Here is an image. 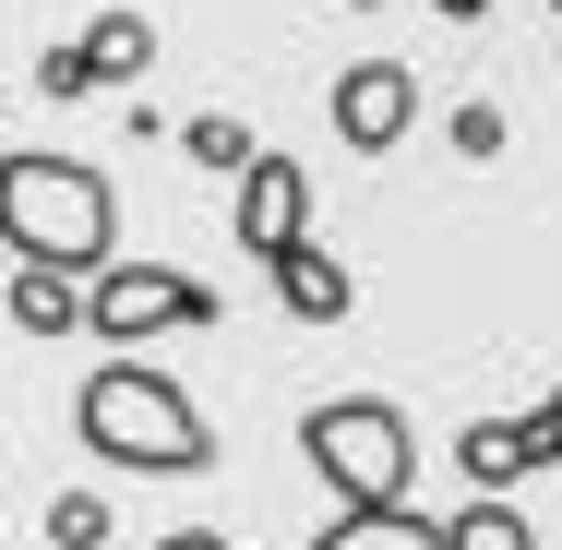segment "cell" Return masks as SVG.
<instances>
[{
	"label": "cell",
	"instance_id": "2e32d148",
	"mask_svg": "<svg viewBox=\"0 0 562 550\" xmlns=\"http://www.w3.org/2000/svg\"><path fill=\"white\" fill-rule=\"evenodd\" d=\"M431 12H443V24H479V12H491V0H431Z\"/></svg>",
	"mask_w": 562,
	"mask_h": 550
},
{
	"label": "cell",
	"instance_id": "e0dca14e",
	"mask_svg": "<svg viewBox=\"0 0 562 550\" xmlns=\"http://www.w3.org/2000/svg\"><path fill=\"white\" fill-rule=\"evenodd\" d=\"M539 431H551V467H562V395H551V407H539Z\"/></svg>",
	"mask_w": 562,
	"mask_h": 550
},
{
	"label": "cell",
	"instance_id": "8992f818",
	"mask_svg": "<svg viewBox=\"0 0 562 550\" xmlns=\"http://www.w3.org/2000/svg\"><path fill=\"white\" fill-rule=\"evenodd\" d=\"M407 120H419V72L407 60H347L336 72V144L383 156V144H407Z\"/></svg>",
	"mask_w": 562,
	"mask_h": 550
},
{
	"label": "cell",
	"instance_id": "8fae6325",
	"mask_svg": "<svg viewBox=\"0 0 562 550\" xmlns=\"http://www.w3.org/2000/svg\"><path fill=\"white\" fill-rule=\"evenodd\" d=\"M454 550H539V539H527V515H515V503H491V491H479V503L454 515Z\"/></svg>",
	"mask_w": 562,
	"mask_h": 550
},
{
	"label": "cell",
	"instance_id": "3957f363",
	"mask_svg": "<svg viewBox=\"0 0 562 550\" xmlns=\"http://www.w3.org/2000/svg\"><path fill=\"white\" fill-rule=\"evenodd\" d=\"M300 454H312V479H324L336 515H395L407 479H419V431H407L395 395H324L300 419Z\"/></svg>",
	"mask_w": 562,
	"mask_h": 550
},
{
	"label": "cell",
	"instance_id": "9a60e30c",
	"mask_svg": "<svg viewBox=\"0 0 562 550\" xmlns=\"http://www.w3.org/2000/svg\"><path fill=\"white\" fill-rule=\"evenodd\" d=\"M156 550H227V539H216V527H168Z\"/></svg>",
	"mask_w": 562,
	"mask_h": 550
},
{
	"label": "cell",
	"instance_id": "7c38bea8",
	"mask_svg": "<svg viewBox=\"0 0 562 550\" xmlns=\"http://www.w3.org/2000/svg\"><path fill=\"white\" fill-rule=\"evenodd\" d=\"M180 144H192V156H204V168H216V180H251V156H263V144H251V132H239V120H192V132H180Z\"/></svg>",
	"mask_w": 562,
	"mask_h": 550
},
{
	"label": "cell",
	"instance_id": "6da1fadb",
	"mask_svg": "<svg viewBox=\"0 0 562 550\" xmlns=\"http://www.w3.org/2000/svg\"><path fill=\"white\" fill-rule=\"evenodd\" d=\"M72 431H85V454H109V467H132V479H192V467H216L204 407H192V395H180L156 359H132V347L85 371Z\"/></svg>",
	"mask_w": 562,
	"mask_h": 550
},
{
	"label": "cell",
	"instance_id": "52a82bcc",
	"mask_svg": "<svg viewBox=\"0 0 562 550\" xmlns=\"http://www.w3.org/2000/svg\"><path fill=\"white\" fill-rule=\"evenodd\" d=\"M454 467H467V479L503 503L527 467H551V431H539V419H467V431H454Z\"/></svg>",
	"mask_w": 562,
	"mask_h": 550
},
{
	"label": "cell",
	"instance_id": "277c9868",
	"mask_svg": "<svg viewBox=\"0 0 562 550\" xmlns=\"http://www.w3.org/2000/svg\"><path fill=\"white\" fill-rule=\"evenodd\" d=\"M204 324H216V288L180 276V263H109V276H97V312H85V335H109V347L204 335Z\"/></svg>",
	"mask_w": 562,
	"mask_h": 550
},
{
	"label": "cell",
	"instance_id": "ac0fdd59",
	"mask_svg": "<svg viewBox=\"0 0 562 550\" xmlns=\"http://www.w3.org/2000/svg\"><path fill=\"white\" fill-rule=\"evenodd\" d=\"M551 12H562V0H551Z\"/></svg>",
	"mask_w": 562,
	"mask_h": 550
},
{
	"label": "cell",
	"instance_id": "7a4b0ae2",
	"mask_svg": "<svg viewBox=\"0 0 562 550\" xmlns=\"http://www.w3.org/2000/svg\"><path fill=\"white\" fill-rule=\"evenodd\" d=\"M0 239H12V263H60V276H109L120 204H109V180H97L85 156H48V144H24V156L0 168Z\"/></svg>",
	"mask_w": 562,
	"mask_h": 550
},
{
	"label": "cell",
	"instance_id": "ba28073f",
	"mask_svg": "<svg viewBox=\"0 0 562 550\" xmlns=\"http://www.w3.org/2000/svg\"><path fill=\"white\" fill-rule=\"evenodd\" d=\"M276 300H288L300 324H347V300H359V276H347V263L324 251V239H300V251L276 263Z\"/></svg>",
	"mask_w": 562,
	"mask_h": 550
},
{
	"label": "cell",
	"instance_id": "4fadbf2b",
	"mask_svg": "<svg viewBox=\"0 0 562 550\" xmlns=\"http://www.w3.org/2000/svg\"><path fill=\"white\" fill-rule=\"evenodd\" d=\"M97 85H109V72L85 60V36H72V48H36V97H60V109H72V97H97Z\"/></svg>",
	"mask_w": 562,
	"mask_h": 550
},
{
	"label": "cell",
	"instance_id": "30bf717a",
	"mask_svg": "<svg viewBox=\"0 0 562 550\" xmlns=\"http://www.w3.org/2000/svg\"><path fill=\"white\" fill-rule=\"evenodd\" d=\"M85 60H97L109 85H132V72L156 60V24H144V12H97V24H85Z\"/></svg>",
	"mask_w": 562,
	"mask_h": 550
},
{
	"label": "cell",
	"instance_id": "5bb4252c",
	"mask_svg": "<svg viewBox=\"0 0 562 550\" xmlns=\"http://www.w3.org/2000/svg\"><path fill=\"white\" fill-rule=\"evenodd\" d=\"M48 539H60V550H97V539H109V503H97V491H60V503H48Z\"/></svg>",
	"mask_w": 562,
	"mask_h": 550
},
{
	"label": "cell",
	"instance_id": "5b68a950",
	"mask_svg": "<svg viewBox=\"0 0 562 550\" xmlns=\"http://www.w3.org/2000/svg\"><path fill=\"white\" fill-rule=\"evenodd\" d=\"M227 239L251 263H288L312 239V168L300 156H251V180H227Z\"/></svg>",
	"mask_w": 562,
	"mask_h": 550
},
{
	"label": "cell",
	"instance_id": "9c48e42d",
	"mask_svg": "<svg viewBox=\"0 0 562 550\" xmlns=\"http://www.w3.org/2000/svg\"><path fill=\"white\" fill-rule=\"evenodd\" d=\"M312 550H454V515H419V503H395V515H336Z\"/></svg>",
	"mask_w": 562,
	"mask_h": 550
}]
</instances>
